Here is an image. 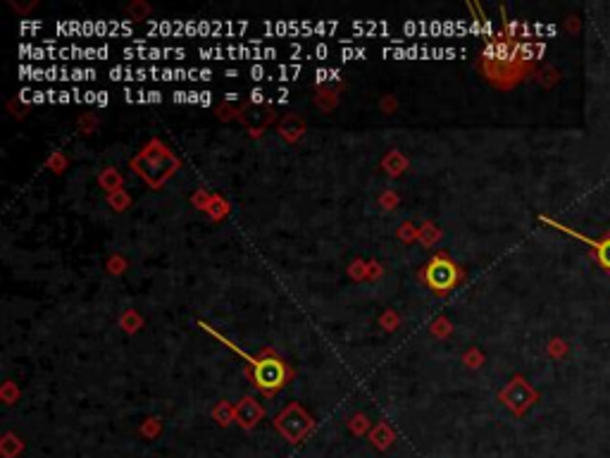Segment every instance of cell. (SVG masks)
I'll return each instance as SVG.
<instances>
[{"instance_id":"9c48e42d","label":"cell","mask_w":610,"mask_h":458,"mask_svg":"<svg viewBox=\"0 0 610 458\" xmlns=\"http://www.w3.org/2000/svg\"><path fill=\"white\" fill-rule=\"evenodd\" d=\"M21 451V441L15 437V434H5L3 439V456L5 458H15Z\"/></svg>"},{"instance_id":"277c9868","label":"cell","mask_w":610,"mask_h":458,"mask_svg":"<svg viewBox=\"0 0 610 458\" xmlns=\"http://www.w3.org/2000/svg\"><path fill=\"white\" fill-rule=\"evenodd\" d=\"M422 277H424V282L434 289V292L444 294V292H451V289L458 284V279H460V270H458V265L451 261V258L436 256V258H431V261L427 263Z\"/></svg>"},{"instance_id":"52a82bcc","label":"cell","mask_w":610,"mask_h":458,"mask_svg":"<svg viewBox=\"0 0 610 458\" xmlns=\"http://www.w3.org/2000/svg\"><path fill=\"white\" fill-rule=\"evenodd\" d=\"M234 418L241 423V428L251 430V428H255L258 420L262 418V408L258 406V403L253 401V398H244V401H241L239 406H236Z\"/></svg>"},{"instance_id":"30bf717a","label":"cell","mask_w":610,"mask_h":458,"mask_svg":"<svg viewBox=\"0 0 610 458\" xmlns=\"http://www.w3.org/2000/svg\"><path fill=\"white\" fill-rule=\"evenodd\" d=\"M565 351H568V346H565V342H560V339H553L548 346V353L555 355V358H560V355H565Z\"/></svg>"},{"instance_id":"6da1fadb","label":"cell","mask_w":610,"mask_h":458,"mask_svg":"<svg viewBox=\"0 0 610 458\" xmlns=\"http://www.w3.org/2000/svg\"><path fill=\"white\" fill-rule=\"evenodd\" d=\"M219 339L226 344L229 349H234L239 355H244V358L248 360V363L253 365V382H255V387L262 391V394L272 396L274 391H279L282 387L286 385V377H289V370H286V365L282 363V360L277 358L272 351H264L260 358H251L248 353L241 351L236 344H231L229 339H224L222 334H219Z\"/></svg>"},{"instance_id":"ba28073f","label":"cell","mask_w":610,"mask_h":458,"mask_svg":"<svg viewBox=\"0 0 610 458\" xmlns=\"http://www.w3.org/2000/svg\"><path fill=\"white\" fill-rule=\"evenodd\" d=\"M372 444L377 449H388L393 444V432L388 430V425H379L377 430H372Z\"/></svg>"},{"instance_id":"5b68a950","label":"cell","mask_w":610,"mask_h":458,"mask_svg":"<svg viewBox=\"0 0 610 458\" xmlns=\"http://www.w3.org/2000/svg\"><path fill=\"white\" fill-rule=\"evenodd\" d=\"M537 398H539V394L529 387V382L522 375L512 377V380L508 382V387L501 391V401H503L515 416H525L529 408L537 403Z\"/></svg>"},{"instance_id":"8992f818","label":"cell","mask_w":610,"mask_h":458,"mask_svg":"<svg viewBox=\"0 0 610 458\" xmlns=\"http://www.w3.org/2000/svg\"><path fill=\"white\" fill-rule=\"evenodd\" d=\"M541 222H546V224H550V227L560 229V231H563V234H570L572 239H580L582 244L589 246L591 253H593V261L598 263V267H601L603 272H608V274H610V229H606V234H603L601 239H589V236L580 234V231H577V229L565 227V224L555 222V220H550V218H541Z\"/></svg>"},{"instance_id":"7a4b0ae2","label":"cell","mask_w":610,"mask_h":458,"mask_svg":"<svg viewBox=\"0 0 610 458\" xmlns=\"http://www.w3.org/2000/svg\"><path fill=\"white\" fill-rule=\"evenodd\" d=\"M177 165H179V163L172 158L170 150H167L165 146H163L160 153H153V155H150V148H145L136 160H132L134 170H138V175H141L143 179L148 182V184H153V186L163 184L167 177L172 175V170H174Z\"/></svg>"},{"instance_id":"3957f363","label":"cell","mask_w":610,"mask_h":458,"mask_svg":"<svg viewBox=\"0 0 610 458\" xmlns=\"http://www.w3.org/2000/svg\"><path fill=\"white\" fill-rule=\"evenodd\" d=\"M274 425H277L279 434L282 437H286L289 441H300L305 439V434H310L312 430V418L307 416V413L303 411V408L298 406V403H291L289 408H284L282 413L277 416V420H274Z\"/></svg>"}]
</instances>
